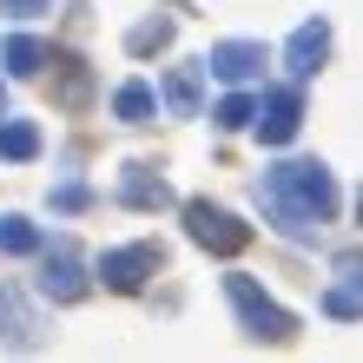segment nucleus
<instances>
[{
    "instance_id": "obj_11",
    "label": "nucleus",
    "mask_w": 363,
    "mask_h": 363,
    "mask_svg": "<svg viewBox=\"0 0 363 363\" xmlns=\"http://www.w3.org/2000/svg\"><path fill=\"white\" fill-rule=\"evenodd\" d=\"M0 337H7L13 350H33V344H40V324H33L20 284H0Z\"/></svg>"
},
{
    "instance_id": "obj_5",
    "label": "nucleus",
    "mask_w": 363,
    "mask_h": 363,
    "mask_svg": "<svg viewBox=\"0 0 363 363\" xmlns=\"http://www.w3.org/2000/svg\"><path fill=\"white\" fill-rule=\"evenodd\" d=\"M159 264H165V251L145 238V245H119V251H106L99 258V277H106V291H145V277H159Z\"/></svg>"
},
{
    "instance_id": "obj_20",
    "label": "nucleus",
    "mask_w": 363,
    "mask_h": 363,
    "mask_svg": "<svg viewBox=\"0 0 363 363\" xmlns=\"http://www.w3.org/2000/svg\"><path fill=\"white\" fill-rule=\"evenodd\" d=\"M86 205H93V191L79 185V179H67V185L53 191V211H86Z\"/></svg>"
},
{
    "instance_id": "obj_15",
    "label": "nucleus",
    "mask_w": 363,
    "mask_h": 363,
    "mask_svg": "<svg viewBox=\"0 0 363 363\" xmlns=\"http://www.w3.org/2000/svg\"><path fill=\"white\" fill-rule=\"evenodd\" d=\"M165 106H172L179 119L199 113V73H191V67H172V73H165Z\"/></svg>"
},
{
    "instance_id": "obj_21",
    "label": "nucleus",
    "mask_w": 363,
    "mask_h": 363,
    "mask_svg": "<svg viewBox=\"0 0 363 363\" xmlns=\"http://www.w3.org/2000/svg\"><path fill=\"white\" fill-rule=\"evenodd\" d=\"M47 7H53V0H0L7 20H33V13H47Z\"/></svg>"
},
{
    "instance_id": "obj_18",
    "label": "nucleus",
    "mask_w": 363,
    "mask_h": 363,
    "mask_svg": "<svg viewBox=\"0 0 363 363\" xmlns=\"http://www.w3.org/2000/svg\"><path fill=\"white\" fill-rule=\"evenodd\" d=\"M86 99H93V73L79 67V60H67V73H60V106H67V113H79Z\"/></svg>"
},
{
    "instance_id": "obj_17",
    "label": "nucleus",
    "mask_w": 363,
    "mask_h": 363,
    "mask_svg": "<svg viewBox=\"0 0 363 363\" xmlns=\"http://www.w3.org/2000/svg\"><path fill=\"white\" fill-rule=\"evenodd\" d=\"M225 125V133H245V125H258V99L251 93H231V99H218V113H211Z\"/></svg>"
},
{
    "instance_id": "obj_23",
    "label": "nucleus",
    "mask_w": 363,
    "mask_h": 363,
    "mask_svg": "<svg viewBox=\"0 0 363 363\" xmlns=\"http://www.w3.org/2000/svg\"><path fill=\"white\" fill-rule=\"evenodd\" d=\"M357 218H363V191H357Z\"/></svg>"
},
{
    "instance_id": "obj_22",
    "label": "nucleus",
    "mask_w": 363,
    "mask_h": 363,
    "mask_svg": "<svg viewBox=\"0 0 363 363\" xmlns=\"http://www.w3.org/2000/svg\"><path fill=\"white\" fill-rule=\"evenodd\" d=\"M0 119H7V93H0Z\"/></svg>"
},
{
    "instance_id": "obj_8",
    "label": "nucleus",
    "mask_w": 363,
    "mask_h": 363,
    "mask_svg": "<svg viewBox=\"0 0 363 363\" xmlns=\"http://www.w3.org/2000/svg\"><path fill=\"white\" fill-rule=\"evenodd\" d=\"M264 40H218V47L205 53V73H218V79H231V86H245V79H258L264 73Z\"/></svg>"
},
{
    "instance_id": "obj_4",
    "label": "nucleus",
    "mask_w": 363,
    "mask_h": 363,
    "mask_svg": "<svg viewBox=\"0 0 363 363\" xmlns=\"http://www.w3.org/2000/svg\"><path fill=\"white\" fill-rule=\"evenodd\" d=\"M86 291H93V277H86L79 245L73 238H53L47 245V264H40V297H53V304H79Z\"/></svg>"
},
{
    "instance_id": "obj_1",
    "label": "nucleus",
    "mask_w": 363,
    "mask_h": 363,
    "mask_svg": "<svg viewBox=\"0 0 363 363\" xmlns=\"http://www.w3.org/2000/svg\"><path fill=\"white\" fill-rule=\"evenodd\" d=\"M258 205L284 238H311L317 225L337 218V179L317 159H284V165H271L258 179Z\"/></svg>"
},
{
    "instance_id": "obj_7",
    "label": "nucleus",
    "mask_w": 363,
    "mask_h": 363,
    "mask_svg": "<svg viewBox=\"0 0 363 363\" xmlns=\"http://www.w3.org/2000/svg\"><path fill=\"white\" fill-rule=\"evenodd\" d=\"M324 311L357 324L363 317V251H337L330 258V291H324Z\"/></svg>"
},
{
    "instance_id": "obj_10",
    "label": "nucleus",
    "mask_w": 363,
    "mask_h": 363,
    "mask_svg": "<svg viewBox=\"0 0 363 363\" xmlns=\"http://www.w3.org/2000/svg\"><path fill=\"white\" fill-rule=\"evenodd\" d=\"M119 205H133V211H165V205H172V185H165L152 165H125V172H119Z\"/></svg>"
},
{
    "instance_id": "obj_3",
    "label": "nucleus",
    "mask_w": 363,
    "mask_h": 363,
    "mask_svg": "<svg viewBox=\"0 0 363 363\" xmlns=\"http://www.w3.org/2000/svg\"><path fill=\"white\" fill-rule=\"evenodd\" d=\"M179 211H185V231H191V245L218 251V258H238V251L251 245V225L238 218V211L211 205V199H185Z\"/></svg>"
},
{
    "instance_id": "obj_12",
    "label": "nucleus",
    "mask_w": 363,
    "mask_h": 363,
    "mask_svg": "<svg viewBox=\"0 0 363 363\" xmlns=\"http://www.w3.org/2000/svg\"><path fill=\"white\" fill-rule=\"evenodd\" d=\"M47 60H53V47H47V40H33V33H13L7 47H0V67H7V73H40Z\"/></svg>"
},
{
    "instance_id": "obj_2",
    "label": "nucleus",
    "mask_w": 363,
    "mask_h": 363,
    "mask_svg": "<svg viewBox=\"0 0 363 363\" xmlns=\"http://www.w3.org/2000/svg\"><path fill=\"white\" fill-rule=\"evenodd\" d=\"M225 297H231V311H238L245 337H258V344H291V337H297V317H291L284 304H271L258 277L231 271V277H225Z\"/></svg>"
},
{
    "instance_id": "obj_13",
    "label": "nucleus",
    "mask_w": 363,
    "mask_h": 363,
    "mask_svg": "<svg viewBox=\"0 0 363 363\" xmlns=\"http://www.w3.org/2000/svg\"><path fill=\"white\" fill-rule=\"evenodd\" d=\"M0 159H13V165L40 159V125L33 119H0Z\"/></svg>"
},
{
    "instance_id": "obj_16",
    "label": "nucleus",
    "mask_w": 363,
    "mask_h": 363,
    "mask_svg": "<svg viewBox=\"0 0 363 363\" xmlns=\"http://www.w3.org/2000/svg\"><path fill=\"white\" fill-rule=\"evenodd\" d=\"M159 47H172V20H139V27L125 33V53H133V60L159 53Z\"/></svg>"
},
{
    "instance_id": "obj_9",
    "label": "nucleus",
    "mask_w": 363,
    "mask_h": 363,
    "mask_svg": "<svg viewBox=\"0 0 363 363\" xmlns=\"http://www.w3.org/2000/svg\"><path fill=\"white\" fill-rule=\"evenodd\" d=\"M324 60H330V20L317 13V20H304V27L284 40V67H291V79H311Z\"/></svg>"
},
{
    "instance_id": "obj_14",
    "label": "nucleus",
    "mask_w": 363,
    "mask_h": 363,
    "mask_svg": "<svg viewBox=\"0 0 363 363\" xmlns=\"http://www.w3.org/2000/svg\"><path fill=\"white\" fill-rule=\"evenodd\" d=\"M113 113H119L125 125H145V119H152V113H159V93H152V86H145V79H125V86L113 93Z\"/></svg>"
},
{
    "instance_id": "obj_6",
    "label": "nucleus",
    "mask_w": 363,
    "mask_h": 363,
    "mask_svg": "<svg viewBox=\"0 0 363 363\" xmlns=\"http://www.w3.org/2000/svg\"><path fill=\"white\" fill-rule=\"evenodd\" d=\"M297 125H304V93H297V86H271L258 99V139L264 145H291Z\"/></svg>"
},
{
    "instance_id": "obj_19",
    "label": "nucleus",
    "mask_w": 363,
    "mask_h": 363,
    "mask_svg": "<svg viewBox=\"0 0 363 363\" xmlns=\"http://www.w3.org/2000/svg\"><path fill=\"white\" fill-rule=\"evenodd\" d=\"M0 251H20V258H27V251H40V231L20 218V211H7V218H0Z\"/></svg>"
}]
</instances>
